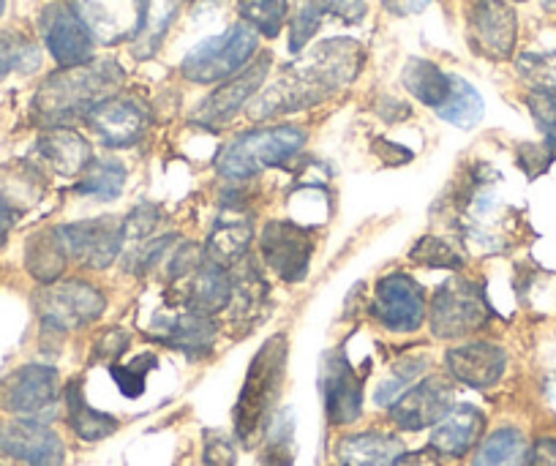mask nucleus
Returning a JSON list of instances; mask_svg holds the SVG:
<instances>
[{
	"instance_id": "c03bdc74",
	"label": "nucleus",
	"mask_w": 556,
	"mask_h": 466,
	"mask_svg": "<svg viewBox=\"0 0 556 466\" xmlns=\"http://www.w3.org/2000/svg\"><path fill=\"white\" fill-rule=\"evenodd\" d=\"M390 466H440V453L434 450H412V453H399Z\"/></svg>"
},
{
	"instance_id": "4468645a",
	"label": "nucleus",
	"mask_w": 556,
	"mask_h": 466,
	"mask_svg": "<svg viewBox=\"0 0 556 466\" xmlns=\"http://www.w3.org/2000/svg\"><path fill=\"white\" fill-rule=\"evenodd\" d=\"M83 117L93 128L96 137H101V142L110 144V148H131V144H137L139 139L146 137L148 123H151L148 110L137 99L115 93L96 101Z\"/></svg>"
},
{
	"instance_id": "dca6fc26",
	"label": "nucleus",
	"mask_w": 556,
	"mask_h": 466,
	"mask_svg": "<svg viewBox=\"0 0 556 466\" xmlns=\"http://www.w3.org/2000/svg\"><path fill=\"white\" fill-rule=\"evenodd\" d=\"M453 406V385L445 377H424L390 404V417L404 431L437 426Z\"/></svg>"
},
{
	"instance_id": "6ab92c4d",
	"label": "nucleus",
	"mask_w": 556,
	"mask_h": 466,
	"mask_svg": "<svg viewBox=\"0 0 556 466\" xmlns=\"http://www.w3.org/2000/svg\"><path fill=\"white\" fill-rule=\"evenodd\" d=\"M0 450L28 466H63L61 437L34 417L0 423Z\"/></svg>"
},
{
	"instance_id": "b1692460",
	"label": "nucleus",
	"mask_w": 556,
	"mask_h": 466,
	"mask_svg": "<svg viewBox=\"0 0 556 466\" xmlns=\"http://www.w3.org/2000/svg\"><path fill=\"white\" fill-rule=\"evenodd\" d=\"M36 148H39L41 162L50 169H55L58 175H66V178L83 175V169L93 162L88 139L79 137L72 128L55 126L39 139Z\"/></svg>"
},
{
	"instance_id": "20e7f679",
	"label": "nucleus",
	"mask_w": 556,
	"mask_h": 466,
	"mask_svg": "<svg viewBox=\"0 0 556 466\" xmlns=\"http://www.w3.org/2000/svg\"><path fill=\"white\" fill-rule=\"evenodd\" d=\"M306 144V131L298 126H267L245 131L224 144L216 159L218 175L229 180H249L267 167L292 162Z\"/></svg>"
},
{
	"instance_id": "2eb2a0df",
	"label": "nucleus",
	"mask_w": 556,
	"mask_h": 466,
	"mask_svg": "<svg viewBox=\"0 0 556 466\" xmlns=\"http://www.w3.org/2000/svg\"><path fill=\"white\" fill-rule=\"evenodd\" d=\"M58 399H61V382L58 371L50 366H25L0 385V404L20 417L39 420L41 415L55 410Z\"/></svg>"
},
{
	"instance_id": "cd10ccee",
	"label": "nucleus",
	"mask_w": 556,
	"mask_h": 466,
	"mask_svg": "<svg viewBox=\"0 0 556 466\" xmlns=\"http://www.w3.org/2000/svg\"><path fill=\"white\" fill-rule=\"evenodd\" d=\"M451 77L453 74H445L437 63L424 61V58H412L404 66V88L420 104L434 106V110H440L451 96Z\"/></svg>"
},
{
	"instance_id": "f3484780",
	"label": "nucleus",
	"mask_w": 556,
	"mask_h": 466,
	"mask_svg": "<svg viewBox=\"0 0 556 466\" xmlns=\"http://www.w3.org/2000/svg\"><path fill=\"white\" fill-rule=\"evenodd\" d=\"M270 72V55H262L260 61L249 63L243 72H238L235 77L224 79L222 88L213 90L194 112V121L202 123L205 128H218L224 123L232 121L245 104H249L251 96L262 88V83L267 79Z\"/></svg>"
},
{
	"instance_id": "a878e982",
	"label": "nucleus",
	"mask_w": 556,
	"mask_h": 466,
	"mask_svg": "<svg viewBox=\"0 0 556 466\" xmlns=\"http://www.w3.org/2000/svg\"><path fill=\"white\" fill-rule=\"evenodd\" d=\"M251 238H254V227H251L249 218L243 216L218 218L216 229H213L211 240H207L205 256L224 267L238 265V262L245 256V251H249Z\"/></svg>"
},
{
	"instance_id": "393cba45",
	"label": "nucleus",
	"mask_w": 556,
	"mask_h": 466,
	"mask_svg": "<svg viewBox=\"0 0 556 466\" xmlns=\"http://www.w3.org/2000/svg\"><path fill=\"white\" fill-rule=\"evenodd\" d=\"M401 453V442L388 433H355L341 439L336 448L339 466H390V461Z\"/></svg>"
},
{
	"instance_id": "1a4fd4ad",
	"label": "nucleus",
	"mask_w": 556,
	"mask_h": 466,
	"mask_svg": "<svg viewBox=\"0 0 556 466\" xmlns=\"http://www.w3.org/2000/svg\"><path fill=\"white\" fill-rule=\"evenodd\" d=\"M429 314L426 289L409 273H390L377 284L371 317L393 333H415Z\"/></svg>"
},
{
	"instance_id": "ea45409f",
	"label": "nucleus",
	"mask_w": 556,
	"mask_h": 466,
	"mask_svg": "<svg viewBox=\"0 0 556 466\" xmlns=\"http://www.w3.org/2000/svg\"><path fill=\"white\" fill-rule=\"evenodd\" d=\"M153 366H156V357L142 355V357H137L134 363H128V366H112V379H115L123 395H128V399H137V395L146 390L148 368H153Z\"/></svg>"
},
{
	"instance_id": "58836bf2",
	"label": "nucleus",
	"mask_w": 556,
	"mask_h": 466,
	"mask_svg": "<svg viewBox=\"0 0 556 466\" xmlns=\"http://www.w3.org/2000/svg\"><path fill=\"white\" fill-rule=\"evenodd\" d=\"M292 431H295L292 412L285 410L273 420V428L265 439V458L273 466H287L292 461Z\"/></svg>"
},
{
	"instance_id": "7c9ffc66",
	"label": "nucleus",
	"mask_w": 556,
	"mask_h": 466,
	"mask_svg": "<svg viewBox=\"0 0 556 466\" xmlns=\"http://www.w3.org/2000/svg\"><path fill=\"white\" fill-rule=\"evenodd\" d=\"M68 256L63 251L61 238H58L55 229L50 232L36 235L28 243V254H25V265H28L30 276L41 284H55L61 278L63 267H66Z\"/></svg>"
},
{
	"instance_id": "9d476101",
	"label": "nucleus",
	"mask_w": 556,
	"mask_h": 466,
	"mask_svg": "<svg viewBox=\"0 0 556 466\" xmlns=\"http://www.w3.org/2000/svg\"><path fill=\"white\" fill-rule=\"evenodd\" d=\"M72 7L101 45L137 39L151 20V0H74Z\"/></svg>"
},
{
	"instance_id": "bb28decb",
	"label": "nucleus",
	"mask_w": 556,
	"mask_h": 466,
	"mask_svg": "<svg viewBox=\"0 0 556 466\" xmlns=\"http://www.w3.org/2000/svg\"><path fill=\"white\" fill-rule=\"evenodd\" d=\"M66 399V417H68V426L72 431L77 433L79 439L85 442H99V439L112 437L117 431V420L106 412L93 410V406L85 401L83 390H79V382H72L63 393Z\"/></svg>"
},
{
	"instance_id": "6e6552de",
	"label": "nucleus",
	"mask_w": 556,
	"mask_h": 466,
	"mask_svg": "<svg viewBox=\"0 0 556 466\" xmlns=\"http://www.w3.org/2000/svg\"><path fill=\"white\" fill-rule=\"evenodd\" d=\"M61 238L63 251L72 262L90 267V270H104L117 254L123 251V240H126V222L115 216L90 218V222L66 224V227L55 229Z\"/></svg>"
},
{
	"instance_id": "2f4dec72",
	"label": "nucleus",
	"mask_w": 556,
	"mask_h": 466,
	"mask_svg": "<svg viewBox=\"0 0 556 466\" xmlns=\"http://www.w3.org/2000/svg\"><path fill=\"white\" fill-rule=\"evenodd\" d=\"M485 104H483V96L472 88L464 77H451V96L445 99V104L437 110V115L442 121L453 123L458 128H472L478 126L480 117H483Z\"/></svg>"
},
{
	"instance_id": "0eeeda50",
	"label": "nucleus",
	"mask_w": 556,
	"mask_h": 466,
	"mask_svg": "<svg viewBox=\"0 0 556 466\" xmlns=\"http://www.w3.org/2000/svg\"><path fill=\"white\" fill-rule=\"evenodd\" d=\"M104 308L106 298L99 292V287L79 281V278L50 284V287L36 294V311H39L45 328L61 330V333L96 323L104 314Z\"/></svg>"
},
{
	"instance_id": "4be33fe9",
	"label": "nucleus",
	"mask_w": 556,
	"mask_h": 466,
	"mask_svg": "<svg viewBox=\"0 0 556 466\" xmlns=\"http://www.w3.org/2000/svg\"><path fill=\"white\" fill-rule=\"evenodd\" d=\"M186 284L184 289V305L191 311H200V314H218L229 305L232 300V276L227 273V267L218 265V262L202 256L194 267H191L186 276H180L173 284Z\"/></svg>"
},
{
	"instance_id": "8fccbe9b",
	"label": "nucleus",
	"mask_w": 556,
	"mask_h": 466,
	"mask_svg": "<svg viewBox=\"0 0 556 466\" xmlns=\"http://www.w3.org/2000/svg\"><path fill=\"white\" fill-rule=\"evenodd\" d=\"M0 466H7V464H0Z\"/></svg>"
},
{
	"instance_id": "a19ab883",
	"label": "nucleus",
	"mask_w": 556,
	"mask_h": 466,
	"mask_svg": "<svg viewBox=\"0 0 556 466\" xmlns=\"http://www.w3.org/2000/svg\"><path fill=\"white\" fill-rule=\"evenodd\" d=\"M235 444L227 433L205 431V466H235Z\"/></svg>"
},
{
	"instance_id": "e433bc0d",
	"label": "nucleus",
	"mask_w": 556,
	"mask_h": 466,
	"mask_svg": "<svg viewBox=\"0 0 556 466\" xmlns=\"http://www.w3.org/2000/svg\"><path fill=\"white\" fill-rule=\"evenodd\" d=\"M325 12H328V3H325V0H301V3H298V14L292 17V25H290L292 52H301L303 47L312 41V36L317 34L319 23H323Z\"/></svg>"
},
{
	"instance_id": "c756f323",
	"label": "nucleus",
	"mask_w": 556,
	"mask_h": 466,
	"mask_svg": "<svg viewBox=\"0 0 556 466\" xmlns=\"http://www.w3.org/2000/svg\"><path fill=\"white\" fill-rule=\"evenodd\" d=\"M123 189H126V167L112 159H93L79 175V184L74 186L77 194L93 197L101 202L117 200Z\"/></svg>"
},
{
	"instance_id": "9b49d317",
	"label": "nucleus",
	"mask_w": 556,
	"mask_h": 466,
	"mask_svg": "<svg viewBox=\"0 0 556 466\" xmlns=\"http://www.w3.org/2000/svg\"><path fill=\"white\" fill-rule=\"evenodd\" d=\"M260 251L265 265L281 281H303L308 276L314 254L312 229L295 222H267L260 235Z\"/></svg>"
},
{
	"instance_id": "09e8293b",
	"label": "nucleus",
	"mask_w": 556,
	"mask_h": 466,
	"mask_svg": "<svg viewBox=\"0 0 556 466\" xmlns=\"http://www.w3.org/2000/svg\"><path fill=\"white\" fill-rule=\"evenodd\" d=\"M513 3H523V0H513Z\"/></svg>"
},
{
	"instance_id": "a211bd4d",
	"label": "nucleus",
	"mask_w": 556,
	"mask_h": 466,
	"mask_svg": "<svg viewBox=\"0 0 556 466\" xmlns=\"http://www.w3.org/2000/svg\"><path fill=\"white\" fill-rule=\"evenodd\" d=\"M325 415L333 426H350L363 415V377H357L344 352H328L319 377Z\"/></svg>"
},
{
	"instance_id": "37998d69",
	"label": "nucleus",
	"mask_w": 556,
	"mask_h": 466,
	"mask_svg": "<svg viewBox=\"0 0 556 466\" xmlns=\"http://www.w3.org/2000/svg\"><path fill=\"white\" fill-rule=\"evenodd\" d=\"M527 466H556V437H540L529 448Z\"/></svg>"
},
{
	"instance_id": "39448f33",
	"label": "nucleus",
	"mask_w": 556,
	"mask_h": 466,
	"mask_svg": "<svg viewBox=\"0 0 556 466\" xmlns=\"http://www.w3.org/2000/svg\"><path fill=\"white\" fill-rule=\"evenodd\" d=\"M260 50V34L249 25H232L224 34L197 45L180 63L186 79L197 85H216L235 77Z\"/></svg>"
},
{
	"instance_id": "f257e3e1",
	"label": "nucleus",
	"mask_w": 556,
	"mask_h": 466,
	"mask_svg": "<svg viewBox=\"0 0 556 466\" xmlns=\"http://www.w3.org/2000/svg\"><path fill=\"white\" fill-rule=\"evenodd\" d=\"M363 50L352 39H328L314 47L308 55L285 68L276 85L265 90L251 104L254 121H267L281 112H298L306 106L319 104L336 93L339 88L350 85L361 74Z\"/></svg>"
},
{
	"instance_id": "412c9836",
	"label": "nucleus",
	"mask_w": 556,
	"mask_h": 466,
	"mask_svg": "<svg viewBox=\"0 0 556 466\" xmlns=\"http://www.w3.org/2000/svg\"><path fill=\"white\" fill-rule=\"evenodd\" d=\"M447 371L453 379L469 385V388H494L502 379L507 366V355L502 347L489 344V341H472V344L453 347L445 355Z\"/></svg>"
},
{
	"instance_id": "de8ad7c7",
	"label": "nucleus",
	"mask_w": 556,
	"mask_h": 466,
	"mask_svg": "<svg viewBox=\"0 0 556 466\" xmlns=\"http://www.w3.org/2000/svg\"><path fill=\"white\" fill-rule=\"evenodd\" d=\"M3 12H7V0H0V17H3Z\"/></svg>"
},
{
	"instance_id": "f8f14e48",
	"label": "nucleus",
	"mask_w": 556,
	"mask_h": 466,
	"mask_svg": "<svg viewBox=\"0 0 556 466\" xmlns=\"http://www.w3.org/2000/svg\"><path fill=\"white\" fill-rule=\"evenodd\" d=\"M39 30L45 36L50 55L63 68L83 66V63L93 61L96 39L72 3H50V7H45L39 17Z\"/></svg>"
},
{
	"instance_id": "ddd939ff",
	"label": "nucleus",
	"mask_w": 556,
	"mask_h": 466,
	"mask_svg": "<svg viewBox=\"0 0 556 466\" xmlns=\"http://www.w3.org/2000/svg\"><path fill=\"white\" fill-rule=\"evenodd\" d=\"M469 47L489 61H507L518 41V17L505 0H475L469 12Z\"/></svg>"
},
{
	"instance_id": "7ed1b4c3",
	"label": "nucleus",
	"mask_w": 556,
	"mask_h": 466,
	"mask_svg": "<svg viewBox=\"0 0 556 466\" xmlns=\"http://www.w3.org/2000/svg\"><path fill=\"white\" fill-rule=\"evenodd\" d=\"M287 355H290L287 336L278 333L270 336V339L260 347L254 361H251L232 415L235 437H238L245 448H251V444L256 442V437H260L262 428L270 420L273 410H276V401L278 395H281V385H285Z\"/></svg>"
},
{
	"instance_id": "423d86ee",
	"label": "nucleus",
	"mask_w": 556,
	"mask_h": 466,
	"mask_svg": "<svg viewBox=\"0 0 556 466\" xmlns=\"http://www.w3.org/2000/svg\"><path fill=\"white\" fill-rule=\"evenodd\" d=\"M489 317L491 308L483 287L469 278H451L431 294L429 325L437 339H462L483 328Z\"/></svg>"
},
{
	"instance_id": "473e14b6",
	"label": "nucleus",
	"mask_w": 556,
	"mask_h": 466,
	"mask_svg": "<svg viewBox=\"0 0 556 466\" xmlns=\"http://www.w3.org/2000/svg\"><path fill=\"white\" fill-rule=\"evenodd\" d=\"M238 12L249 28L267 39H276L290 17V3L287 0H238Z\"/></svg>"
},
{
	"instance_id": "4c0bfd02",
	"label": "nucleus",
	"mask_w": 556,
	"mask_h": 466,
	"mask_svg": "<svg viewBox=\"0 0 556 466\" xmlns=\"http://www.w3.org/2000/svg\"><path fill=\"white\" fill-rule=\"evenodd\" d=\"M409 260L424 267H445V270H462L464 267V256L440 238L417 240L415 249L409 251Z\"/></svg>"
},
{
	"instance_id": "5701e85b",
	"label": "nucleus",
	"mask_w": 556,
	"mask_h": 466,
	"mask_svg": "<svg viewBox=\"0 0 556 466\" xmlns=\"http://www.w3.org/2000/svg\"><path fill=\"white\" fill-rule=\"evenodd\" d=\"M485 428V415L472 404H453L431 431L429 448L445 458H462L478 444Z\"/></svg>"
},
{
	"instance_id": "aec40b11",
	"label": "nucleus",
	"mask_w": 556,
	"mask_h": 466,
	"mask_svg": "<svg viewBox=\"0 0 556 466\" xmlns=\"http://www.w3.org/2000/svg\"><path fill=\"white\" fill-rule=\"evenodd\" d=\"M151 336L189 357H207L216 344V325L200 311H169L153 319Z\"/></svg>"
},
{
	"instance_id": "79ce46f5",
	"label": "nucleus",
	"mask_w": 556,
	"mask_h": 466,
	"mask_svg": "<svg viewBox=\"0 0 556 466\" xmlns=\"http://www.w3.org/2000/svg\"><path fill=\"white\" fill-rule=\"evenodd\" d=\"M328 12L336 14L341 23L357 25L366 17V0H330Z\"/></svg>"
},
{
	"instance_id": "49530a36",
	"label": "nucleus",
	"mask_w": 556,
	"mask_h": 466,
	"mask_svg": "<svg viewBox=\"0 0 556 466\" xmlns=\"http://www.w3.org/2000/svg\"><path fill=\"white\" fill-rule=\"evenodd\" d=\"M9 227H12V211L7 207V202H0V243L7 238Z\"/></svg>"
},
{
	"instance_id": "c85d7f7f",
	"label": "nucleus",
	"mask_w": 556,
	"mask_h": 466,
	"mask_svg": "<svg viewBox=\"0 0 556 466\" xmlns=\"http://www.w3.org/2000/svg\"><path fill=\"white\" fill-rule=\"evenodd\" d=\"M529 444L518 428H500L475 453L472 466H527Z\"/></svg>"
},
{
	"instance_id": "f03ea898",
	"label": "nucleus",
	"mask_w": 556,
	"mask_h": 466,
	"mask_svg": "<svg viewBox=\"0 0 556 466\" xmlns=\"http://www.w3.org/2000/svg\"><path fill=\"white\" fill-rule=\"evenodd\" d=\"M123 68L115 61H88L52 74L34 99V112L47 126L85 115L96 101L115 93L123 83Z\"/></svg>"
},
{
	"instance_id": "c9c22d12",
	"label": "nucleus",
	"mask_w": 556,
	"mask_h": 466,
	"mask_svg": "<svg viewBox=\"0 0 556 466\" xmlns=\"http://www.w3.org/2000/svg\"><path fill=\"white\" fill-rule=\"evenodd\" d=\"M529 112H532L534 123L543 131L545 137V155L548 162L556 159V90L543 85V88H534L527 99Z\"/></svg>"
},
{
	"instance_id": "a18cd8bd",
	"label": "nucleus",
	"mask_w": 556,
	"mask_h": 466,
	"mask_svg": "<svg viewBox=\"0 0 556 466\" xmlns=\"http://www.w3.org/2000/svg\"><path fill=\"white\" fill-rule=\"evenodd\" d=\"M431 0H388V7L393 9L395 14H417L429 7Z\"/></svg>"
},
{
	"instance_id": "72a5a7b5",
	"label": "nucleus",
	"mask_w": 556,
	"mask_h": 466,
	"mask_svg": "<svg viewBox=\"0 0 556 466\" xmlns=\"http://www.w3.org/2000/svg\"><path fill=\"white\" fill-rule=\"evenodd\" d=\"M41 66V52L39 47L30 39L20 34L0 36V83L9 77V74H30Z\"/></svg>"
},
{
	"instance_id": "f704fd0d",
	"label": "nucleus",
	"mask_w": 556,
	"mask_h": 466,
	"mask_svg": "<svg viewBox=\"0 0 556 466\" xmlns=\"http://www.w3.org/2000/svg\"><path fill=\"white\" fill-rule=\"evenodd\" d=\"M426 368H429V357L426 355H412V357H404V361L395 363L393 371H390L388 377L379 382L377 395H374V399H377V404L379 406L393 404V401L399 399L406 388H412L417 379L424 377Z\"/></svg>"
}]
</instances>
